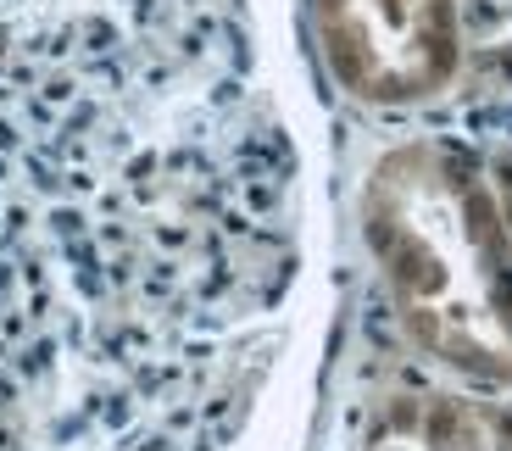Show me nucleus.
I'll return each mask as SVG.
<instances>
[{
	"mask_svg": "<svg viewBox=\"0 0 512 451\" xmlns=\"http://www.w3.org/2000/svg\"><path fill=\"white\" fill-rule=\"evenodd\" d=\"M357 451H512V407L468 385H401L368 407Z\"/></svg>",
	"mask_w": 512,
	"mask_h": 451,
	"instance_id": "4",
	"label": "nucleus"
},
{
	"mask_svg": "<svg viewBox=\"0 0 512 451\" xmlns=\"http://www.w3.org/2000/svg\"><path fill=\"white\" fill-rule=\"evenodd\" d=\"M307 218L273 0H0V451H240Z\"/></svg>",
	"mask_w": 512,
	"mask_h": 451,
	"instance_id": "1",
	"label": "nucleus"
},
{
	"mask_svg": "<svg viewBox=\"0 0 512 451\" xmlns=\"http://www.w3.org/2000/svg\"><path fill=\"white\" fill-rule=\"evenodd\" d=\"M357 223L407 346L468 390H512V173L412 134L368 162Z\"/></svg>",
	"mask_w": 512,
	"mask_h": 451,
	"instance_id": "2",
	"label": "nucleus"
},
{
	"mask_svg": "<svg viewBox=\"0 0 512 451\" xmlns=\"http://www.w3.org/2000/svg\"><path fill=\"white\" fill-rule=\"evenodd\" d=\"M323 67L357 106L412 112L462 78V0H307Z\"/></svg>",
	"mask_w": 512,
	"mask_h": 451,
	"instance_id": "3",
	"label": "nucleus"
}]
</instances>
